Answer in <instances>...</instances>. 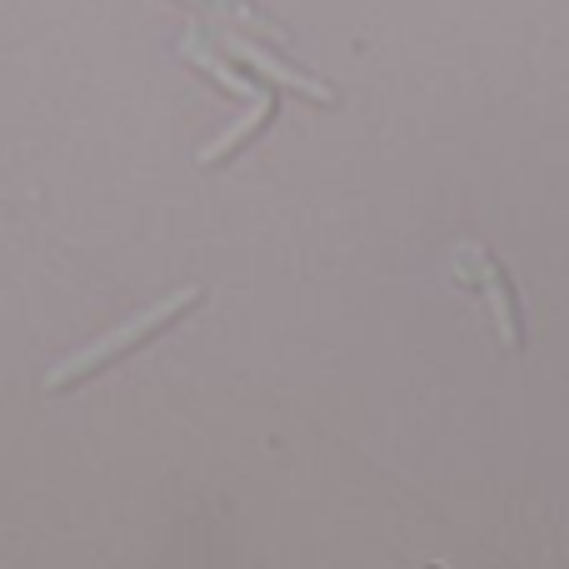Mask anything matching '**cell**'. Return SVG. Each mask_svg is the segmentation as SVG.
Segmentation results:
<instances>
[{
    "instance_id": "obj_2",
    "label": "cell",
    "mask_w": 569,
    "mask_h": 569,
    "mask_svg": "<svg viewBox=\"0 0 569 569\" xmlns=\"http://www.w3.org/2000/svg\"><path fill=\"white\" fill-rule=\"evenodd\" d=\"M450 276L460 280V284H475V290H485V300H490V310H495V325H500L505 350H520V345H525V310H520V295H515L510 276H505V266L495 260V250L460 246V250H455Z\"/></svg>"
},
{
    "instance_id": "obj_1",
    "label": "cell",
    "mask_w": 569,
    "mask_h": 569,
    "mask_svg": "<svg viewBox=\"0 0 569 569\" xmlns=\"http://www.w3.org/2000/svg\"><path fill=\"white\" fill-rule=\"evenodd\" d=\"M206 300V290H180V295H170L166 305H156V310H146L140 320H130V330H116V335H106L100 345H90V350H80L76 360H66L60 370H50L46 375V390L50 395H66V390H76V385H86L90 375H100V370H110V365L120 360V355H130V350H140V345H150L160 330H170L176 320H186L196 305Z\"/></svg>"
}]
</instances>
